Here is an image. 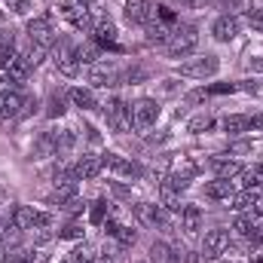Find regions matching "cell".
Masks as SVG:
<instances>
[{
	"instance_id": "1",
	"label": "cell",
	"mask_w": 263,
	"mask_h": 263,
	"mask_svg": "<svg viewBox=\"0 0 263 263\" xmlns=\"http://www.w3.org/2000/svg\"><path fill=\"white\" fill-rule=\"evenodd\" d=\"M199 43V34L193 25H175L172 28V37H168V43H165V49H168V55L172 59H184V55H190L193 49H196Z\"/></svg>"
},
{
	"instance_id": "2",
	"label": "cell",
	"mask_w": 263,
	"mask_h": 263,
	"mask_svg": "<svg viewBox=\"0 0 263 263\" xmlns=\"http://www.w3.org/2000/svg\"><path fill=\"white\" fill-rule=\"evenodd\" d=\"M104 114H107V126L114 132H129L132 129V107L123 98H110L107 107H104Z\"/></svg>"
},
{
	"instance_id": "3",
	"label": "cell",
	"mask_w": 263,
	"mask_h": 263,
	"mask_svg": "<svg viewBox=\"0 0 263 263\" xmlns=\"http://www.w3.org/2000/svg\"><path fill=\"white\" fill-rule=\"evenodd\" d=\"M120 80H123L120 67L110 65V62H95V65L89 67V83L98 86V89H110V86H117Z\"/></svg>"
},
{
	"instance_id": "4",
	"label": "cell",
	"mask_w": 263,
	"mask_h": 263,
	"mask_svg": "<svg viewBox=\"0 0 263 263\" xmlns=\"http://www.w3.org/2000/svg\"><path fill=\"white\" fill-rule=\"evenodd\" d=\"M156 120H159V104L153 101V98H141L135 107H132V123H135V129H150V126H156Z\"/></svg>"
},
{
	"instance_id": "5",
	"label": "cell",
	"mask_w": 263,
	"mask_h": 263,
	"mask_svg": "<svg viewBox=\"0 0 263 263\" xmlns=\"http://www.w3.org/2000/svg\"><path fill=\"white\" fill-rule=\"evenodd\" d=\"M52 62H55V67H59L65 77H77V70H80L77 49H73L67 40H59V43H55V49H52Z\"/></svg>"
},
{
	"instance_id": "6",
	"label": "cell",
	"mask_w": 263,
	"mask_h": 263,
	"mask_svg": "<svg viewBox=\"0 0 263 263\" xmlns=\"http://www.w3.org/2000/svg\"><path fill=\"white\" fill-rule=\"evenodd\" d=\"M217 70H220L217 55H202V59H193V62H184V65H181V73H184V77H193V80L214 77Z\"/></svg>"
},
{
	"instance_id": "7",
	"label": "cell",
	"mask_w": 263,
	"mask_h": 263,
	"mask_svg": "<svg viewBox=\"0 0 263 263\" xmlns=\"http://www.w3.org/2000/svg\"><path fill=\"white\" fill-rule=\"evenodd\" d=\"M62 15H65L77 31H89V28H92L89 6H86L83 0H65V3H62Z\"/></svg>"
},
{
	"instance_id": "8",
	"label": "cell",
	"mask_w": 263,
	"mask_h": 263,
	"mask_svg": "<svg viewBox=\"0 0 263 263\" xmlns=\"http://www.w3.org/2000/svg\"><path fill=\"white\" fill-rule=\"evenodd\" d=\"M227 248H230V233H227V230H208V233H205V239H202V254H205L208 260L220 257Z\"/></svg>"
},
{
	"instance_id": "9",
	"label": "cell",
	"mask_w": 263,
	"mask_h": 263,
	"mask_svg": "<svg viewBox=\"0 0 263 263\" xmlns=\"http://www.w3.org/2000/svg\"><path fill=\"white\" fill-rule=\"evenodd\" d=\"M126 18L135 22V25H150L156 18V6L150 0H126Z\"/></svg>"
},
{
	"instance_id": "10",
	"label": "cell",
	"mask_w": 263,
	"mask_h": 263,
	"mask_svg": "<svg viewBox=\"0 0 263 263\" xmlns=\"http://www.w3.org/2000/svg\"><path fill=\"white\" fill-rule=\"evenodd\" d=\"M28 37H31V43L52 46V43H55V34H52V28H49V15L31 18V22H28Z\"/></svg>"
},
{
	"instance_id": "11",
	"label": "cell",
	"mask_w": 263,
	"mask_h": 263,
	"mask_svg": "<svg viewBox=\"0 0 263 263\" xmlns=\"http://www.w3.org/2000/svg\"><path fill=\"white\" fill-rule=\"evenodd\" d=\"M101 168H104V156H95V153H83V159L73 165L77 181H92L101 175Z\"/></svg>"
},
{
	"instance_id": "12",
	"label": "cell",
	"mask_w": 263,
	"mask_h": 263,
	"mask_svg": "<svg viewBox=\"0 0 263 263\" xmlns=\"http://www.w3.org/2000/svg\"><path fill=\"white\" fill-rule=\"evenodd\" d=\"M211 34H214V40H220V43L236 40V37H239V18H236V15H220V18L211 25Z\"/></svg>"
},
{
	"instance_id": "13",
	"label": "cell",
	"mask_w": 263,
	"mask_h": 263,
	"mask_svg": "<svg viewBox=\"0 0 263 263\" xmlns=\"http://www.w3.org/2000/svg\"><path fill=\"white\" fill-rule=\"evenodd\" d=\"M104 165H107L110 172L123 175V178H138V175H141V165H138V162H132L126 156H117V153H104Z\"/></svg>"
},
{
	"instance_id": "14",
	"label": "cell",
	"mask_w": 263,
	"mask_h": 263,
	"mask_svg": "<svg viewBox=\"0 0 263 263\" xmlns=\"http://www.w3.org/2000/svg\"><path fill=\"white\" fill-rule=\"evenodd\" d=\"M92 34H95V43L98 46H117V25L110 18H98L92 25Z\"/></svg>"
},
{
	"instance_id": "15",
	"label": "cell",
	"mask_w": 263,
	"mask_h": 263,
	"mask_svg": "<svg viewBox=\"0 0 263 263\" xmlns=\"http://www.w3.org/2000/svg\"><path fill=\"white\" fill-rule=\"evenodd\" d=\"M135 217L147 227H156V223H165V211L159 205H150V202H138L135 205Z\"/></svg>"
},
{
	"instance_id": "16",
	"label": "cell",
	"mask_w": 263,
	"mask_h": 263,
	"mask_svg": "<svg viewBox=\"0 0 263 263\" xmlns=\"http://www.w3.org/2000/svg\"><path fill=\"white\" fill-rule=\"evenodd\" d=\"M34 220H37V211L31 208V205H15L12 208V214H9V223L15 227V230H34Z\"/></svg>"
},
{
	"instance_id": "17",
	"label": "cell",
	"mask_w": 263,
	"mask_h": 263,
	"mask_svg": "<svg viewBox=\"0 0 263 263\" xmlns=\"http://www.w3.org/2000/svg\"><path fill=\"white\" fill-rule=\"evenodd\" d=\"M181 230L187 236H196L199 230H202V211H199L196 205H184L181 208Z\"/></svg>"
},
{
	"instance_id": "18",
	"label": "cell",
	"mask_w": 263,
	"mask_h": 263,
	"mask_svg": "<svg viewBox=\"0 0 263 263\" xmlns=\"http://www.w3.org/2000/svg\"><path fill=\"white\" fill-rule=\"evenodd\" d=\"M22 110H25V98H22L18 92H12V95H3V98H0V120L22 117Z\"/></svg>"
},
{
	"instance_id": "19",
	"label": "cell",
	"mask_w": 263,
	"mask_h": 263,
	"mask_svg": "<svg viewBox=\"0 0 263 263\" xmlns=\"http://www.w3.org/2000/svg\"><path fill=\"white\" fill-rule=\"evenodd\" d=\"M205 196H208V199H217V202H230V199L236 196V190H233V181H223V178L211 181V184L205 187Z\"/></svg>"
},
{
	"instance_id": "20",
	"label": "cell",
	"mask_w": 263,
	"mask_h": 263,
	"mask_svg": "<svg viewBox=\"0 0 263 263\" xmlns=\"http://www.w3.org/2000/svg\"><path fill=\"white\" fill-rule=\"evenodd\" d=\"M211 168L217 172V178H223V181H230V178H239L242 175V165L236 162V159H220V156H214L211 159Z\"/></svg>"
},
{
	"instance_id": "21",
	"label": "cell",
	"mask_w": 263,
	"mask_h": 263,
	"mask_svg": "<svg viewBox=\"0 0 263 263\" xmlns=\"http://www.w3.org/2000/svg\"><path fill=\"white\" fill-rule=\"evenodd\" d=\"M31 70H34V65L28 62V55H15V59H12V65L6 67V73H9L15 83H25V80L31 77Z\"/></svg>"
},
{
	"instance_id": "22",
	"label": "cell",
	"mask_w": 263,
	"mask_h": 263,
	"mask_svg": "<svg viewBox=\"0 0 263 263\" xmlns=\"http://www.w3.org/2000/svg\"><path fill=\"white\" fill-rule=\"evenodd\" d=\"M150 257L156 263H181V254H175L165 242H153L150 245Z\"/></svg>"
},
{
	"instance_id": "23",
	"label": "cell",
	"mask_w": 263,
	"mask_h": 263,
	"mask_svg": "<svg viewBox=\"0 0 263 263\" xmlns=\"http://www.w3.org/2000/svg\"><path fill=\"white\" fill-rule=\"evenodd\" d=\"M70 101L77 104V107H83V110H92L95 107V95H92V89H83V86H73L70 92Z\"/></svg>"
},
{
	"instance_id": "24",
	"label": "cell",
	"mask_w": 263,
	"mask_h": 263,
	"mask_svg": "<svg viewBox=\"0 0 263 263\" xmlns=\"http://www.w3.org/2000/svg\"><path fill=\"white\" fill-rule=\"evenodd\" d=\"M67 98H70L67 92H52L49 101H46V117H52V120L62 117V114L67 110Z\"/></svg>"
},
{
	"instance_id": "25",
	"label": "cell",
	"mask_w": 263,
	"mask_h": 263,
	"mask_svg": "<svg viewBox=\"0 0 263 263\" xmlns=\"http://www.w3.org/2000/svg\"><path fill=\"white\" fill-rule=\"evenodd\" d=\"M101 59V49H98V43H83V46H77V62L80 65H95Z\"/></svg>"
},
{
	"instance_id": "26",
	"label": "cell",
	"mask_w": 263,
	"mask_h": 263,
	"mask_svg": "<svg viewBox=\"0 0 263 263\" xmlns=\"http://www.w3.org/2000/svg\"><path fill=\"white\" fill-rule=\"evenodd\" d=\"M168 37H172L168 25H162V22H150L147 25V40L150 43H168Z\"/></svg>"
},
{
	"instance_id": "27",
	"label": "cell",
	"mask_w": 263,
	"mask_h": 263,
	"mask_svg": "<svg viewBox=\"0 0 263 263\" xmlns=\"http://www.w3.org/2000/svg\"><path fill=\"white\" fill-rule=\"evenodd\" d=\"M107 211H110V202H107V199H95L92 208H89V220H92L95 227H101V223L107 220Z\"/></svg>"
},
{
	"instance_id": "28",
	"label": "cell",
	"mask_w": 263,
	"mask_h": 263,
	"mask_svg": "<svg viewBox=\"0 0 263 263\" xmlns=\"http://www.w3.org/2000/svg\"><path fill=\"white\" fill-rule=\"evenodd\" d=\"M73 193H77V181H59V187L52 193V202L55 205H65V202L73 199Z\"/></svg>"
},
{
	"instance_id": "29",
	"label": "cell",
	"mask_w": 263,
	"mask_h": 263,
	"mask_svg": "<svg viewBox=\"0 0 263 263\" xmlns=\"http://www.w3.org/2000/svg\"><path fill=\"white\" fill-rule=\"evenodd\" d=\"M257 199H260V190H257V187H248L245 193L233 196V208H236V211H242V208H251Z\"/></svg>"
},
{
	"instance_id": "30",
	"label": "cell",
	"mask_w": 263,
	"mask_h": 263,
	"mask_svg": "<svg viewBox=\"0 0 263 263\" xmlns=\"http://www.w3.org/2000/svg\"><path fill=\"white\" fill-rule=\"evenodd\" d=\"M12 59H15V43H12V34L6 37H0V67H9L12 65Z\"/></svg>"
},
{
	"instance_id": "31",
	"label": "cell",
	"mask_w": 263,
	"mask_h": 263,
	"mask_svg": "<svg viewBox=\"0 0 263 263\" xmlns=\"http://www.w3.org/2000/svg\"><path fill=\"white\" fill-rule=\"evenodd\" d=\"M223 132H230V135L248 132V117H242V114H233V117H227V120H223Z\"/></svg>"
},
{
	"instance_id": "32",
	"label": "cell",
	"mask_w": 263,
	"mask_h": 263,
	"mask_svg": "<svg viewBox=\"0 0 263 263\" xmlns=\"http://www.w3.org/2000/svg\"><path fill=\"white\" fill-rule=\"evenodd\" d=\"M162 205H165V208H175V211L181 208V190H175L168 181L162 184Z\"/></svg>"
},
{
	"instance_id": "33",
	"label": "cell",
	"mask_w": 263,
	"mask_h": 263,
	"mask_svg": "<svg viewBox=\"0 0 263 263\" xmlns=\"http://www.w3.org/2000/svg\"><path fill=\"white\" fill-rule=\"evenodd\" d=\"M233 230H236L239 236H251V233L257 230V227H254V214H242V217L236 220V227H233Z\"/></svg>"
},
{
	"instance_id": "34",
	"label": "cell",
	"mask_w": 263,
	"mask_h": 263,
	"mask_svg": "<svg viewBox=\"0 0 263 263\" xmlns=\"http://www.w3.org/2000/svg\"><path fill=\"white\" fill-rule=\"evenodd\" d=\"M46 52H49V46H43V43H31V49H28L25 55H28V62H31V65L37 67L40 62H43V55H46Z\"/></svg>"
},
{
	"instance_id": "35",
	"label": "cell",
	"mask_w": 263,
	"mask_h": 263,
	"mask_svg": "<svg viewBox=\"0 0 263 263\" xmlns=\"http://www.w3.org/2000/svg\"><path fill=\"white\" fill-rule=\"evenodd\" d=\"M70 260L73 263H95V251H92L89 245H80V248H73Z\"/></svg>"
},
{
	"instance_id": "36",
	"label": "cell",
	"mask_w": 263,
	"mask_h": 263,
	"mask_svg": "<svg viewBox=\"0 0 263 263\" xmlns=\"http://www.w3.org/2000/svg\"><path fill=\"white\" fill-rule=\"evenodd\" d=\"M227 9H233V12H251V3L248 0H220Z\"/></svg>"
},
{
	"instance_id": "37",
	"label": "cell",
	"mask_w": 263,
	"mask_h": 263,
	"mask_svg": "<svg viewBox=\"0 0 263 263\" xmlns=\"http://www.w3.org/2000/svg\"><path fill=\"white\" fill-rule=\"evenodd\" d=\"M248 25L263 34V9H251V12H248Z\"/></svg>"
},
{
	"instance_id": "38",
	"label": "cell",
	"mask_w": 263,
	"mask_h": 263,
	"mask_svg": "<svg viewBox=\"0 0 263 263\" xmlns=\"http://www.w3.org/2000/svg\"><path fill=\"white\" fill-rule=\"evenodd\" d=\"M62 239H83V227L80 223H67L62 230Z\"/></svg>"
},
{
	"instance_id": "39",
	"label": "cell",
	"mask_w": 263,
	"mask_h": 263,
	"mask_svg": "<svg viewBox=\"0 0 263 263\" xmlns=\"http://www.w3.org/2000/svg\"><path fill=\"white\" fill-rule=\"evenodd\" d=\"M15 86H18V83H15L9 73H6V77L0 80V98H3V95H12V92H15Z\"/></svg>"
},
{
	"instance_id": "40",
	"label": "cell",
	"mask_w": 263,
	"mask_h": 263,
	"mask_svg": "<svg viewBox=\"0 0 263 263\" xmlns=\"http://www.w3.org/2000/svg\"><path fill=\"white\" fill-rule=\"evenodd\" d=\"M211 126H214L211 117H196V120L190 123V132H202V129H211Z\"/></svg>"
},
{
	"instance_id": "41",
	"label": "cell",
	"mask_w": 263,
	"mask_h": 263,
	"mask_svg": "<svg viewBox=\"0 0 263 263\" xmlns=\"http://www.w3.org/2000/svg\"><path fill=\"white\" fill-rule=\"evenodd\" d=\"M6 3H9L12 12H28L31 9V0H6Z\"/></svg>"
},
{
	"instance_id": "42",
	"label": "cell",
	"mask_w": 263,
	"mask_h": 263,
	"mask_svg": "<svg viewBox=\"0 0 263 263\" xmlns=\"http://www.w3.org/2000/svg\"><path fill=\"white\" fill-rule=\"evenodd\" d=\"M263 129V114L257 117H248V132H260Z\"/></svg>"
},
{
	"instance_id": "43",
	"label": "cell",
	"mask_w": 263,
	"mask_h": 263,
	"mask_svg": "<svg viewBox=\"0 0 263 263\" xmlns=\"http://www.w3.org/2000/svg\"><path fill=\"white\" fill-rule=\"evenodd\" d=\"M245 150H251V144H233L230 147V153H245Z\"/></svg>"
},
{
	"instance_id": "44",
	"label": "cell",
	"mask_w": 263,
	"mask_h": 263,
	"mask_svg": "<svg viewBox=\"0 0 263 263\" xmlns=\"http://www.w3.org/2000/svg\"><path fill=\"white\" fill-rule=\"evenodd\" d=\"M248 67H251V70H260V73H263V59H251V62H248Z\"/></svg>"
},
{
	"instance_id": "45",
	"label": "cell",
	"mask_w": 263,
	"mask_h": 263,
	"mask_svg": "<svg viewBox=\"0 0 263 263\" xmlns=\"http://www.w3.org/2000/svg\"><path fill=\"white\" fill-rule=\"evenodd\" d=\"M254 172H257V175H260V181H263V162H260V165H257V168H254Z\"/></svg>"
},
{
	"instance_id": "46",
	"label": "cell",
	"mask_w": 263,
	"mask_h": 263,
	"mask_svg": "<svg viewBox=\"0 0 263 263\" xmlns=\"http://www.w3.org/2000/svg\"><path fill=\"white\" fill-rule=\"evenodd\" d=\"M254 263H263V257H257V260H254Z\"/></svg>"
},
{
	"instance_id": "47",
	"label": "cell",
	"mask_w": 263,
	"mask_h": 263,
	"mask_svg": "<svg viewBox=\"0 0 263 263\" xmlns=\"http://www.w3.org/2000/svg\"><path fill=\"white\" fill-rule=\"evenodd\" d=\"M83 3H86V6H89V3H92V0H83Z\"/></svg>"
}]
</instances>
